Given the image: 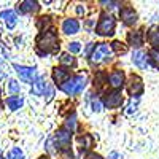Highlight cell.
Segmentation results:
<instances>
[{
    "label": "cell",
    "mask_w": 159,
    "mask_h": 159,
    "mask_svg": "<svg viewBox=\"0 0 159 159\" xmlns=\"http://www.w3.org/2000/svg\"><path fill=\"white\" fill-rule=\"evenodd\" d=\"M8 91L11 92V94H19V83L16 81V80H10V83H8Z\"/></svg>",
    "instance_id": "27"
},
{
    "label": "cell",
    "mask_w": 159,
    "mask_h": 159,
    "mask_svg": "<svg viewBox=\"0 0 159 159\" xmlns=\"http://www.w3.org/2000/svg\"><path fill=\"white\" fill-rule=\"evenodd\" d=\"M37 43V52L38 56L46 57L48 54H54L59 51V37L54 29H48L40 32L35 38Z\"/></svg>",
    "instance_id": "1"
},
{
    "label": "cell",
    "mask_w": 159,
    "mask_h": 159,
    "mask_svg": "<svg viewBox=\"0 0 159 159\" xmlns=\"http://www.w3.org/2000/svg\"><path fill=\"white\" fill-rule=\"evenodd\" d=\"M8 159H24V153L19 148H13L8 153Z\"/></svg>",
    "instance_id": "28"
},
{
    "label": "cell",
    "mask_w": 159,
    "mask_h": 159,
    "mask_svg": "<svg viewBox=\"0 0 159 159\" xmlns=\"http://www.w3.org/2000/svg\"><path fill=\"white\" fill-rule=\"evenodd\" d=\"M57 156H59L61 159H72V157H73L70 148H69V150H61V151L57 153Z\"/></svg>",
    "instance_id": "30"
},
{
    "label": "cell",
    "mask_w": 159,
    "mask_h": 159,
    "mask_svg": "<svg viewBox=\"0 0 159 159\" xmlns=\"http://www.w3.org/2000/svg\"><path fill=\"white\" fill-rule=\"evenodd\" d=\"M84 159H103L99 153H94V151H91V153H88L86 156H84Z\"/></svg>",
    "instance_id": "32"
},
{
    "label": "cell",
    "mask_w": 159,
    "mask_h": 159,
    "mask_svg": "<svg viewBox=\"0 0 159 159\" xmlns=\"http://www.w3.org/2000/svg\"><path fill=\"white\" fill-rule=\"evenodd\" d=\"M110 49L115 51L116 54H126V52H127V46L123 42H119V40H115V42L110 45Z\"/></svg>",
    "instance_id": "21"
},
{
    "label": "cell",
    "mask_w": 159,
    "mask_h": 159,
    "mask_svg": "<svg viewBox=\"0 0 159 159\" xmlns=\"http://www.w3.org/2000/svg\"><path fill=\"white\" fill-rule=\"evenodd\" d=\"M49 25H51V18H49V16H42V18H38V21H37V27L40 29V32L48 30V29H49Z\"/></svg>",
    "instance_id": "25"
},
{
    "label": "cell",
    "mask_w": 159,
    "mask_h": 159,
    "mask_svg": "<svg viewBox=\"0 0 159 159\" xmlns=\"http://www.w3.org/2000/svg\"><path fill=\"white\" fill-rule=\"evenodd\" d=\"M62 32L67 34V35H75L80 32V22L76 19H65L62 22Z\"/></svg>",
    "instance_id": "16"
},
{
    "label": "cell",
    "mask_w": 159,
    "mask_h": 159,
    "mask_svg": "<svg viewBox=\"0 0 159 159\" xmlns=\"http://www.w3.org/2000/svg\"><path fill=\"white\" fill-rule=\"evenodd\" d=\"M75 127H76V115L72 113V115L67 118V121H65V129L70 130V132H73Z\"/></svg>",
    "instance_id": "26"
},
{
    "label": "cell",
    "mask_w": 159,
    "mask_h": 159,
    "mask_svg": "<svg viewBox=\"0 0 159 159\" xmlns=\"http://www.w3.org/2000/svg\"><path fill=\"white\" fill-rule=\"evenodd\" d=\"M5 78H7V75H5L2 70H0V81H2V80H5Z\"/></svg>",
    "instance_id": "37"
},
{
    "label": "cell",
    "mask_w": 159,
    "mask_h": 159,
    "mask_svg": "<svg viewBox=\"0 0 159 159\" xmlns=\"http://www.w3.org/2000/svg\"><path fill=\"white\" fill-rule=\"evenodd\" d=\"M38 159H49V157H48V156H40Z\"/></svg>",
    "instance_id": "38"
},
{
    "label": "cell",
    "mask_w": 159,
    "mask_h": 159,
    "mask_svg": "<svg viewBox=\"0 0 159 159\" xmlns=\"http://www.w3.org/2000/svg\"><path fill=\"white\" fill-rule=\"evenodd\" d=\"M143 42H145V38H143V30H130L127 34V43L132 46V48H142L143 46Z\"/></svg>",
    "instance_id": "14"
},
{
    "label": "cell",
    "mask_w": 159,
    "mask_h": 159,
    "mask_svg": "<svg viewBox=\"0 0 159 159\" xmlns=\"http://www.w3.org/2000/svg\"><path fill=\"white\" fill-rule=\"evenodd\" d=\"M92 110L94 111H102V103L99 100H94L92 102Z\"/></svg>",
    "instance_id": "34"
},
{
    "label": "cell",
    "mask_w": 159,
    "mask_h": 159,
    "mask_svg": "<svg viewBox=\"0 0 159 159\" xmlns=\"http://www.w3.org/2000/svg\"><path fill=\"white\" fill-rule=\"evenodd\" d=\"M0 18L3 19L5 25H7V29H15L16 27V24H18V16H16V13L13 11V10H5L0 13Z\"/></svg>",
    "instance_id": "15"
},
{
    "label": "cell",
    "mask_w": 159,
    "mask_h": 159,
    "mask_svg": "<svg viewBox=\"0 0 159 159\" xmlns=\"http://www.w3.org/2000/svg\"><path fill=\"white\" fill-rule=\"evenodd\" d=\"M119 18H121V21L126 25H134L139 21L137 11L132 8V7H123L121 10H119Z\"/></svg>",
    "instance_id": "10"
},
{
    "label": "cell",
    "mask_w": 159,
    "mask_h": 159,
    "mask_svg": "<svg viewBox=\"0 0 159 159\" xmlns=\"http://www.w3.org/2000/svg\"><path fill=\"white\" fill-rule=\"evenodd\" d=\"M115 27H116V19L111 15L103 13L96 25V34L100 37H111L115 34Z\"/></svg>",
    "instance_id": "3"
},
{
    "label": "cell",
    "mask_w": 159,
    "mask_h": 159,
    "mask_svg": "<svg viewBox=\"0 0 159 159\" xmlns=\"http://www.w3.org/2000/svg\"><path fill=\"white\" fill-rule=\"evenodd\" d=\"M52 142L57 145V148H59V150H69L70 142H72V132L67 130L65 127L57 129V130H56V134H54V139H52Z\"/></svg>",
    "instance_id": "5"
},
{
    "label": "cell",
    "mask_w": 159,
    "mask_h": 159,
    "mask_svg": "<svg viewBox=\"0 0 159 159\" xmlns=\"http://www.w3.org/2000/svg\"><path fill=\"white\" fill-rule=\"evenodd\" d=\"M148 61H150V65H154L156 69H159V48H153L150 52H148Z\"/></svg>",
    "instance_id": "22"
},
{
    "label": "cell",
    "mask_w": 159,
    "mask_h": 159,
    "mask_svg": "<svg viewBox=\"0 0 159 159\" xmlns=\"http://www.w3.org/2000/svg\"><path fill=\"white\" fill-rule=\"evenodd\" d=\"M84 86H86V76L84 75H75V76H70L64 84H61L59 89L62 92H65L67 96H76L80 92H83Z\"/></svg>",
    "instance_id": "2"
},
{
    "label": "cell",
    "mask_w": 159,
    "mask_h": 159,
    "mask_svg": "<svg viewBox=\"0 0 159 159\" xmlns=\"http://www.w3.org/2000/svg\"><path fill=\"white\" fill-rule=\"evenodd\" d=\"M70 78V70L69 69H65V67H54L52 69V81H54L56 84H64L67 80Z\"/></svg>",
    "instance_id": "12"
},
{
    "label": "cell",
    "mask_w": 159,
    "mask_h": 159,
    "mask_svg": "<svg viewBox=\"0 0 159 159\" xmlns=\"http://www.w3.org/2000/svg\"><path fill=\"white\" fill-rule=\"evenodd\" d=\"M7 105H8V108L11 111H16L24 105V99L21 96H11V97L7 99Z\"/></svg>",
    "instance_id": "19"
},
{
    "label": "cell",
    "mask_w": 159,
    "mask_h": 159,
    "mask_svg": "<svg viewBox=\"0 0 159 159\" xmlns=\"http://www.w3.org/2000/svg\"><path fill=\"white\" fill-rule=\"evenodd\" d=\"M0 159H3V154H2V150H0Z\"/></svg>",
    "instance_id": "39"
},
{
    "label": "cell",
    "mask_w": 159,
    "mask_h": 159,
    "mask_svg": "<svg viewBox=\"0 0 159 159\" xmlns=\"http://www.w3.org/2000/svg\"><path fill=\"white\" fill-rule=\"evenodd\" d=\"M137 105H139V99H132L130 103H129V107L126 110V115H132L135 110H137Z\"/></svg>",
    "instance_id": "29"
},
{
    "label": "cell",
    "mask_w": 159,
    "mask_h": 159,
    "mask_svg": "<svg viewBox=\"0 0 159 159\" xmlns=\"http://www.w3.org/2000/svg\"><path fill=\"white\" fill-rule=\"evenodd\" d=\"M108 159H123V156L119 154V153H116V151H111L108 154Z\"/></svg>",
    "instance_id": "35"
},
{
    "label": "cell",
    "mask_w": 159,
    "mask_h": 159,
    "mask_svg": "<svg viewBox=\"0 0 159 159\" xmlns=\"http://www.w3.org/2000/svg\"><path fill=\"white\" fill-rule=\"evenodd\" d=\"M76 13H78L80 16H81V15H84V8H83L81 5H78V7H76Z\"/></svg>",
    "instance_id": "36"
},
{
    "label": "cell",
    "mask_w": 159,
    "mask_h": 159,
    "mask_svg": "<svg viewBox=\"0 0 159 159\" xmlns=\"http://www.w3.org/2000/svg\"><path fill=\"white\" fill-rule=\"evenodd\" d=\"M124 80H126V75L123 70H115L107 76V83L113 88V91H119L124 86Z\"/></svg>",
    "instance_id": "9"
},
{
    "label": "cell",
    "mask_w": 159,
    "mask_h": 159,
    "mask_svg": "<svg viewBox=\"0 0 159 159\" xmlns=\"http://www.w3.org/2000/svg\"><path fill=\"white\" fill-rule=\"evenodd\" d=\"M123 102L124 99H123L121 91H111L103 97V105L107 108H119L123 105Z\"/></svg>",
    "instance_id": "8"
},
{
    "label": "cell",
    "mask_w": 159,
    "mask_h": 159,
    "mask_svg": "<svg viewBox=\"0 0 159 159\" xmlns=\"http://www.w3.org/2000/svg\"><path fill=\"white\" fill-rule=\"evenodd\" d=\"M105 83H107V75H105V72L99 70V72L96 73V76H94V86H96L97 89H100Z\"/></svg>",
    "instance_id": "24"
},
{
    "label": "cell",
    "mask_w": 159,
    "mask_h": 159,
    "mask_svg": "<svg viewBox=\"0 0 159 159\" xmlns=\"http://www.w3.org/2000/svg\"><path fill=\"white\" fill-rule=\"evenodd\" d=\"M80 143H81V151L83 150H88L92 147V142H94V139H92L89 134H83V135H80Z\"/></svg>",
    "instance_id": "23"
},
{
    "label": "cell",
    "mask_w": 159,
    "mask_h": 159,
    "mask_svg": "<svg viewBox=\"0 0 159 159\" xmlns=\"http://www.w3.org/2000/svg\"><path fill=\"white\" fill-rule=\"evenodd\" d=\"M59 61H61V64H62V67H73V65L76 64V61H75V57L72 56V54H69V52H64V54H61V57H59Z\"/></svg>",
    "instance_id": "20"
},
{
    "label": "cell",
    "mask_w": 159,
    "mask_h": 159,
    "mask_svg": "<svg viewBox=\"0 0 159 159\" xmlns=\"http://www.w3.org/2000/svg\"><path fill=\"white\" fill-rule=\"evenodd\" d=\"M132 62H134L139 69H142V70H147L148 67H150V61H148V56L145 54L143 51H140V49H137V51H134L132 52Z\"/></svg>",
    "instance_id": "13"
},
{
    "label": "cell",
    "mask_w": 159,
    "mask_h": 159,
    "mask_svg": "<svg viewBox=\"0 0 159 159\" xmlns=\"http://www.w3.org/2000/svg\"><path fill=\"white\" fill-rule=\"evenodd\" d=\"M100 3H102V5H105V7H107V8H110V10L119 5V2H107V0H102Z\"/></svg>",
    "instance_id": "33"
},
{
    "label": "cell",
    "mask_w": 159,
    "mask_h": 159,
    "mask_svg": "<svg viewBox=\"0 0 159 159\" xmlns=\"http://www.w3.org/2000/svg\"><path fill=\"white\" fill-rule=\"evenodd\" d=\"M145 86H143V80L139 75H130L129 76V81H127V91L129 94L132 96V99H139V96L143 92Z\"/></svg>",
    "instance_id": "7"
},
{
    "label": "cell",
    "mask_w": 159,
    "mask_h": 159,
    "mask_svg": "<svg viewBox=\"0 0 159 159\" xmlns=\"http://www.w3.org/2000/svg\"><path fill=\"white\" fill-rule=\"evenodd\" d=\"M40 10V3L35 0H24V2L18 3L16 11L19 15H29V13H37Z\"/></svg>",
    "instance_id": "11"
},
{
    "label": "cell",
    "mask_w": 159,
    "mask_h": 159,
    "mask_svg": "<svg viewBox=\"0 0 159 159\" xmlns=\"http://www.w3.org/2000/svg\"><path fill=\"white\" fill-rule=\"evenodd\" d=\"M80 49H81V46H80L78 42L69 43V54H70V52H80Z\"/></svg>",
    "instance_id": "31"
},
{
    "label": "cell",
    "mask_w": 159,
    "mask_h": 159,
    "mask_svg": "<svg viewBox=\"0 0 159 159\" xmlns=\"http://www.w3.org/2000/svg\"><path fill=\"white\" fill-rule=\"evenodd\" d=\"M147 38H148V43L153 48H159V25H153V27H150Z\"/></svg>",
    "instance_id": "18"
},
{
    "label": "cell",
    "mask_w": 159,
    "mask_h": 159,
    "mask_svg": "<svg viewBox=\"0 0 159 159\" xmlns=\"http://www.w3.org/2000/svg\"><path fill=\"white\" fill-rule=\"evenodd\" d=\"M13 67H15L16 73L19 75V80L24 83L32 84L34 80L37 78V69L35 67H25V65H19V64H15Z\"/></svg>",
    "instance_id": "6"
},
{
    "label": "cell",
    "mask_w": 159,
    "mask_h": 159,
    "mask_svg": "<svg viewBox=\"0 0 159 159\" xmlns=\"http://www.w3.org/2000/svg\"><path fill=\"white\" fill-rule=\"evenodd\" d=\"M45 89H46V81L43 76H37L32 83V94L35 96H43L45 94Z\"/></svg>",
    "instance_id": "17"
},
{
    "label": "cell",
    "mask_w": 159,
    "mask_h": 159,
    "mask_svg": "<svg viewBox=\"0 0 159 159\" xmlns=\"http://www.w3.org/2000/svg\"><path fill=\"white\" fill-rule=\"evenodd\" d=\"M111 61V49L107 43H97V46H94L92 52L89 54V62L92 65L96 64H102V62H108Z\"/></svg>",
    "instance_id": "4"
}]
</instances>
